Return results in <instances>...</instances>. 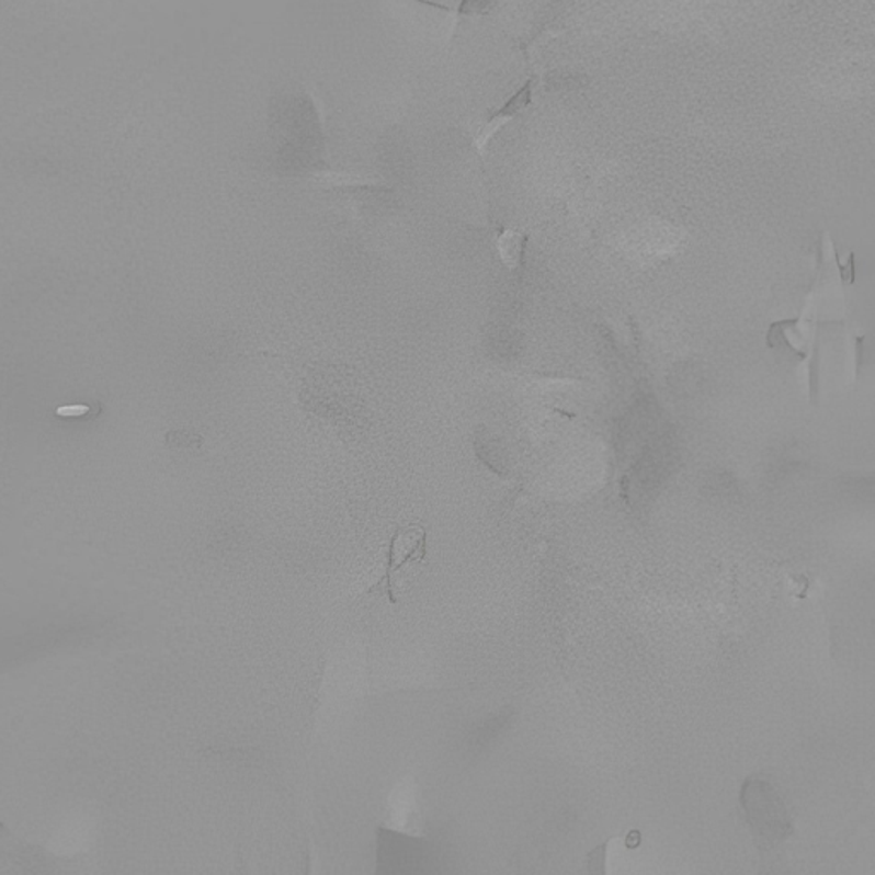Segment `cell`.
Returning a JSON list of instances; mask_svg holds the SVG:
<instances>
[{"label":"cell","instance_id":"cell-1","mask_svg":"<svg viewBox=\"0 0 875 875\" xmlns=\"http://www.w3.org/2000/svg\"><path fill=\"white\" fill-rule=\"evenodd\" d=\"M740 800L752 831L764 843H779L794 833L785 804L766 779L754 776L743 783Z\"/></svg>","mask_w":875,"mask_h":875},{"label":"cell","instance_id":"cell-2","mask_svg":"<svg viewBox=\"0 0 875 875\" xmlns=\"http://www.w3.org/2000/svg\"><path fill=\"white\" fill-rule=\"evenodd\" d=\"M428 553V534L421 527L400 529L391 535L388 544L387 566L382 581L376 583L384 590L391 604H397L396 577L407 566L424 561Z\"/></svg>","mask_w":875,"mask_h":875},{"label":"cell","instance_id":"cell-3","mask_svg":"<svg viewBox=\"0 0 875 875\" xmlns=\"http://www.w3.org/2000/svg\"><path fill=\"white\" fill-rule=\"evenodd\" d=\"M523 247H525V237L516 229H503L496 237V252L508 271H516L522 264Z\"/></svg>","mask_w":875,"mask_h":875},{"label":"cell","instance_id":"cell-4","mask_svg":"<svg viewBox=\"0 0 875 875\" xmlns=\"http://www.w3.org/2000/svg\"><path fill=\"white\" fill-rule=\"evenodd\" d=\"M318 185L323 189H375L380 186V180L368 179V177H357V174L344 173H318Z\"/></svg>","mask_w":875,"mask_h":875},{"label":"cell","instance_id":"cell-5","mask_svg":"<svg viewBox=\"0 0 875 875\" xmlns=\"http://www.w3.org/2000/svg\"><path fill=\"white\" fill-rule=\"evenodd\" d=\"M531 82H527V84L523 86L522 90L516 91V93L513 94V96L510 98V100H508L500 110H498V112L491 113V115H489V124H491V122L500 121V118H504V116H513L516 115V113L522 112V110L525 109L529 103H531Z\"/></svg>","mask_w":875,"mask_h":875},{"label":"cell","instance_id":"cell-6","mask_svg":"<svg viewBox=\"0 0 875 875\" xmlns=\"http://www.w3.org/2000/svg\"><path fill=\"white\" fill-rule=\"evenodd\" d=\"M495 5L496 0H461L452 12H455L457 18L486 16Z\"/></svg>","mask_w":875,"mask_h":875},{"label":"cell","instance_id":"cell-7","mask_svg":"<svg viewBox=\"0 0 875 875\" xmlns=\"http://www.w3.org/2000/svg\"><path fill=\"white\" fill-rule=\"evenodd\" d=\"M605 853H607V843L602 844V846L590 853L589 859H587L589 860L587 867H589L590 872H595V874L605 872Z\"/></svg>","mask_w":875,"mask_h":875},{"label":"cell","instance_id":"cell-8","mask_svg":"<svg viewBox=\"0 0 875 875\" xmlns=\"http://www.w3.org/2000/svg\"><path fill=\"white\" fill-rule=\"evenodd\" d=\"M167 442L171 446H191L194 445L195 436L182 433V431H171V433H168Z\"/></svg>","mask_w":875,"mask_h":875},{"label":"cell","instance_id":"cell-9","mask_svg":"<svg viewBox=\"0 0 875 875\" xmlns=\"http://www.w3.org/2000/svg\"><path fill=\"white\" fill-rule=\"evenodd\" d=\"M88 412H90V407L82 406V404L58 407L57 409V414L60 416V418H81V416L88 414Z\"/></svg>","mask_w":875,"mask_h":875}]
</instances>
